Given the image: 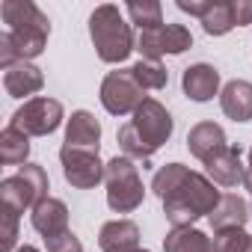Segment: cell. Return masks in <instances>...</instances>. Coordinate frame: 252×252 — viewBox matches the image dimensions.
<instances>
[{
	"label": "cell",
	"instance_id": "obj_12",
	"mask_svg": "<svg viewBox=\"0 0 252 252\" xmlns=\"http://www.w3.org/2000/svg\"><path fill=\"white\" fill-rule=\"evenodd\" d=\"M30 222L33 228L42 234V237H54V234H63L68 231V208L63 199H42L33 211H30Z\"/></svg>",
	"mask_w": 252,
	"mask_h": 252
},
{
	"label": "cell",
	"instance_id": "obj_15",
	"mask_svg": "<svg viewBox=\"0 0 252 252\" xmlns=\"http://www.w3.org/2000/svg\"><path fill=\"white\" fill-rule=\"evenodd\" d=\"M249 217H252V211L237 193H222L208 220H211L214 234H220V231H228V228H243Z\"/></svg>",
	"mask_w": 252,
	"mask_h": 252
},
{
	"label": "cell",
	"instance_id": "obj_35",
	"mask_svg": "<svg viewBox=\"0 0 252 252\" xmlns=\"http://www.w3.org/2000/svg\"><path fill=\"white\" fill-rule=\"evenodd\" d=\"M249 169H252V149H249Z\"/></svg>",
	"mask_w": 252,
	"mask_h": 252
},
{
	"label": "cell",
	"instance_id": "obj_31",
	"mask_svg": "<svg viewBox=\"0 0 252 252\" xmlns=\"http://www.w3.org/2000/svg\"><path fill=\"white\" fill-rule=\"evenodd\" d=\"M181 12H187V15H196L199 21H202V15L208 12V6H211V0H178L175 3Z\"/></svg>",
	"mask_w": 252,
	"mask_h": 252
},
{
	"label": "cell",
	"instance_id": "obj_6",
	"mask_svg": "<svg viewBox=\"0 0 252 252\" xmlns=\"http://www.w3.org/2000/svg\"><path fill=\"white\" fill-rule=\"evenodd\" d=\"M131 125H134L137 137L143 140V146L149 149V155H155L158 149H163V146L169 143L172 131H175V122H172L169 110H166L158 98H146V101L140 104V110L134 113Z\"/></svg>",
	"mask_w": 252,
	"mask_h": 252
},
{
	"label": "cell",
	"instance_id": "obj_5",
	"mask_svg": "<svg viewBox=\"0 0 252 252\" xmlns=\"http://www.w3.org/2000/svg\"><path fill=\"white\" fill-rule=\"evenodd\" d=\"M63 119H65V113H63V104L57 98L36 95V98L24 101V107H18L12 113L9 125L18 128V131H24L27 137H48L63 125Z\"/></svg>",
	"mask_w": 252,
	"mask_h": 252
},
{
	"label": "cell",
	"instance_id": "obj_2",
	"mask_svg": "<svg viewBox=\"0 0 252 252\" xmlns=\"http://www.w3.org/2000/svg\"><path fill=\"white\" fill-rule=\"evenodd\" d=\"M89 36H92V45H95L98 60L110 63V65L125 63V60L131 57V51L137 48V39H134L131 24L125 21L122 9L113 6V3L95 6V12L89 15Z\"/></svg>",
	"mask_w": 252,
	"mask_h": 252
},
{
	"label": "cell",
	"instance_id": "obj_17",
	"mask_svg": "<svg viewBox=\"0 0 252 252\" xmlns=\"http://www.w3.org/2000/svg\"><path fill=\"white\" fill-rule=\"evenodd\" d=\"M9 36V45L15 51V57L21 63H30L36 57H42L45 45H48V36H51V24H42V27H18V30H6Z\"/></svg>",
	"mask_w": 252,
	"mask_h": 252
},
{
	"label": "cell",
	"instance_id": "obj_4",
	"mask_svg": "<svg viewBox=\"0 0 252 252\" xmlns=\"http://www.w3.org/2000/svg\"><path fill=\"white\" fill-rule=\"evenodd\" d=\"M42 199H48V172L39 163H24L15 175L0 181V202L18 214L33 211Z\"/></svg>",
	"mask_w": 252,
	"mask_h": 252
},
{
	"label": "cell",
	"instance_id": "obj_16",
	"mask_svg": "<svg viewBox=\"0 0 252 252\" xmlns=\"http://www.w3.org/2000/svg\"><path fill=\"white\" fill-rule=\"evenodd\" d=\"M220 107L231 122H252V83L228 80L220 92Z\"/></svg>",
	"mask_w": 252,
	"mask_h": 252
},
{
	"label": "cell",
	"instance_id": "obj_32",
	"mask_svg": "<svg viewBox=\"0 0 252 252\" xmlns=\"http://www.w3.org/2000/svg\"><path fill=\"white\" fill-rule=\"evenodd\" d=\"M243 187L252 193V169H246V178H243Z\"/></svg>",
	"mask_w": 252,
	"mask_h": 252
},
{
	"label": "cell",
	"instance_id": "obj_9",
	"mask_svg": "<svg viewBox=\"0 0 252 252\" xmlns=\"http://www.w3.org/2000/svg\"><path fill=\"white\" fill-rule=\"evenodd\" d=\"M187 149H190V155L196 160L208 163L220 152L228 149V140H225V131L220 128L217 122H199V125H193L190 134H187Z\"/></svg>",
	"mask_w": 252,
	"mask_h": 252
},
{
	"label": "cell",
	"instance_id": "obj_26",
	"mask_svg": "<svg viewBox=\"0 0 252 252\" xmlns=\"http://www.w3.org/2000/svg\"><path fill=\"white\" fill-rule=\"evenodd\" d=\"M137 51L143 54V60L160 63V57H163V27H158V30H140Z\"/></svg>",
	"mask_w": 252,
	"mask_h": 252
},
{
	"label": "cell",
	"instance_id": "obj_1",
	"mask_svg": "<svg viewBox=\"0 0 252 252\" xmlns=\"http://www.w3.org/2000/svg\"><path fill=\"white\" fill-rule=\"evenodd\" d=\"M152 190L163 202V214L172 228H187L199 217H211L222 196L208 175L193 172L184 163L160 166L152 178Z\"/></svg>",
	"mask_w": 252,
	"mask_h": 252
},
{
	"label": "cell",
	"instance_id": "obj_21",
	"mask_svg": "<svg viewBox=\"0 0 252 252\" xmlns=\"http://www.w3.org/2000/svg\"><path fill=\"white\" fill-rule=\"evenodd\" d=\"M30 158V137L12 125H6L0 134V160L6 166H24Z\"/></svg>",
	"mask_w": 252,
	"mask_h": 252
},
{
	"label": "cell",
	"instance_id": "obj_25",
	"mask_svg": "<svg viewBox=\"0 0 252 252\" xmlns=\"http://www.w3.org/2000/svg\"><path fill=\"white\" fill-rule=\"evenodd\" d=\"M187 48H193V36L184 24H163V54H184Z\"/></svg>",
	"mask_w": 252,
	"mask_h": 252
},
{
	"label": "cell",
	"instance_id": "obj_29",
	"mask_svg": "<svg viewBox=\"0 0 252 252\" xmlns=\"http://www.w3.org/2000/svg\"><path fill=\"white\" fill-rule=\"evenodd\" d=\"M45 246H48V252H83V243H80V237L71 228L63 231V234L45 237Z\"/></svg>",
	"mask_w": 252,
	"mask_h": 252
},
{
	"label": "cell",
	"instance_id": "obj_14",
	"mask_svg": "<svg viewBox=\"0 0 252 252\" xmlns=\"http://www.w3.org/2000/svg\"><path fill=\"white\" fill-rule=\"evenodd\" d=\"M240 155H243L240 146H228L225 152H220L214 160L205 163L208 178H211L214 184H220V187H237V184H243L246 166L240 163Z\"/></svg>",
	"mask_w": 252,
	"mask_h": 252
},
{
	"label": "cell",
	"instance_id": "obj_28",
	"mask_svg": "<svg viewBox=\"0 0 252 252\" xmlns=\"http://www.w3.org/2000/svg\"><path fill=\"white\" fill-rule=\"evenodd\" d=\"M18 217L21 214L6 208V205L0 211V220H3V252H18L15 249V243H18Z\"/></svg>",
	"mask_w": 252,
	"mask_h": 252
},
{
	"label": "cell",
	"instance_id": "obj_30",
	"mask_svg": "<svg viewBox=\"0 0 252 252\" xmlns=\"http://www.w3.org/2000/svg\"><path fill=\"white\" fill-rule=\"evenodd\" d=\"M231 18H234V27L252 24V0H231Z\"/></svg>",
	"mask_w": 252,
	"mask_h": 252
},
{
	"label": "cell",
	"instance_id": "obj_10",
	"mask_svg": "<svg viewBox=\"0 0 252 252\" xmlns=\"http://www.w3.org/2000/svg\"><path fill=\"white\" fill-rule=\"evenodd\" d=\"M181 89H184V95H187L190 101L205 104V101H211L214 95L222 92V89H220V71H217L214 65H208V63H196V65L184 68V74H181Z\"/></svg>",
	"mask_w": 252,
	"mask_h": 252
},
{
	"label": "cell",
	"instance_id": "obj_24",
	"mask_svg": "<svg viewBox=\"0 0 252 252\" xmlns=\"http://www.w3.org/2000/svg\"><path fill=\"white\" fill-rule=\"evenodd\" d=\"M128 71H131V77L137 80V86H140L143 92H149V89H163V86L169 83V71H166L160 63L140 60V63H134Z\"/></svg>",
	"mask_w": 252,
	"mask_h": 252
},
{
	"label": "cell",
	"instance_id": "obj_23",
	"mask_svg": "<svg viewBox=\"0 0 252 252\" xmlns=\"http://www.w3.org/2000/svg\"><path fill=\"white\" fill-rule=\"evenodd\" d=\"M128 18L131 24H137L140 30H158L163 27V6L158 0H131L128 3Z\"/></svg>",
	"mask_w": 252,
	"mask_h": 252
},
{
	"label": "cell",
	"instance_id": "obj_3",
	"mask_svg": "<svg viewBox=\"0 0 252 252\" xmlns=\"http://www.w3.org/2000/svg\"><path fill=\"white\" fill-rule=\"evenodd\" d=\"M104 184H107V205L116 214H131L146 199V187H143V178H140V166L131 158H125V155H116L107 163Z\"/></svg>",
	"mask_w": 252,
	"mask_h": 252
},
{
	"label": "cell",
	"instance_id": "obj_27",
	"mask_svg": "<svg viewBox=\"0 0 252 252\" xmlns=\"http://www.w3.org/2000/svg\"><path fill=\"white\" fill-rule=\"evenodd\" d=\"M249 237L252 234H246L243 228H228V231L214 234V246H217V252H246Z\"/></svg>",
	"mask_w": 252,
	"mask_h": 252
},
{
	"label": "cell",
	"instance_id": "obj_33",
	"mask_svg": "<svg viewBox=\"0 0 252 252\" xmlns=\"http://www.w3.org/2000/svg\"><path fill=\"white\" fill-rule=\"evenodd\" d=\"M18 252H42V249H36V246H30V243H24V246H21Z\"/></svg>",
	"mask_w": 252,
	"mask_h": 252
},
{
	"label": "cell",
	"instance_id": "obj_7",
	"mask_svg": "<svg viewBox=\"0 0 252 252\" xmlns=\"http://www.w3.org/2000/svg\"><path fill=\"white\" fill-rule=\"evenodd\" d=\"M101 104L110 116H128V113H137L140 104L146 101L143 89L137 86V80L131 77V71H110L104 80H101Z\"/></svg>",
	"mask_w": 252,
	"mask_h": 252
},
{
	"label": "cell",
	"instance_id": "obj_11",
	"mask_svg": "<svg viewBox=\"0 0 252 252\" xmlns=\"http://www.w3.org/2000/svg\"><path fill=\"white\" fill-rule=\"evenodd\" d=\"M101 252H134L140 249V225L134 220H110L98 231Z\"/></svg>",
	"mask_w": 252,
	"mask_h": 252
},
{
	"label": "cell",
	"instance_id": "obj_18",
	"mask_svg": "<svg viewBox=\"0 0 252 252\" xmlns=\"http://www.w3.org/2000/svg\"><path fill=\"white\" fill-rule=\"evenodd\" d=\"M45 86V74L39 65L33 63H18L9 71H3V89L12 98H24V95H36Z\"/></svg>",
	"mask_w": 252,
	"mask_h": 252
},
{
	"label": "cell",
	"instance_id": "obj_22",
	"mask_svg": "<svg viewBox=\"0 0 252 252\" xmlns=\"http://www.w3.org/2000/svg\"><path fill=\"white\" fill-rule=\"evenodd\" d=\"M202 27L208 36H225L228 30H234V18H231V0H211L208 12L202 15Z\"/></svg>",
	"mask_w": 252,
	"mask_h": 252
},
{
	"label": "cell",
	"instance_id": "obj_13",
	"mask_svg": "<svg viewBox=\"0 0 252 252\" xmlns=\"http://www.w3.org/2000/svg\"><path fill=\"white\" fill-rule=\"evenodd\" d=\"M98 143H101V122L89 110H74L65 125V146L98 152Z\"/></svg>",
	"mask_w": 252,
	"mask_h": 252
},
{
	"label": "cell",
	"instance_id": "obj_8",
	"mask_svg": "<svg viewBox=\"0 0 252 252\" xmlns=\"http://www.w3.org/2000/svg\"><path fill=\"white\" fill-rule=\"evenodd\" d=\"M60 163H63L65 181L77 190H92L95 184L104 181V172H107V163H101L98 152H89V149L63 146L60 149Z\"/></svg>",
	"mask_w": 252,
	"mask_h": 252
},
{
	"label": "cell",
	"instance_id": "obj_34",
	"mask_svg": "<svg viewBox=\"0 0 252 252\" xmlns=\"http://www.w3.org/2000/svg\"><path fill=\"white\" fill-rule=\"evenodd\" d=\"M246 252H252V237H249V246H246Z\"/></svg>",
	"mask_w": 252,
	"mask_h": 252
},
{
	"label": "cell",
	"instance_id": "obj_20",
	"mask_svg": "<svg viewBox=\"0 0 252 252\" xmlns=\"http://www.w3.org/2000/svg\"><path fill=\"white\" fill-rule=\"evenodd\" d=\"M0 15H3V21L9 24V30L51 24L48 15H45L36 3H30V0H3V6H0Z\"/></svg>",
	"mask_w": 252,
	"mask_h": 252
},
{
	"label": "cell",
	"instance_id": "obj_19",
	"mask_svg": "<svg viewBox=\"0 0 252 252\" xmlns=\"http://www.w3.org/2000/svg\"><path fill=\"white\" fill-rule=\"evenodd\" d=\"M163 252H217L214 240L202 231V228H172L163 237Z\"/></svg>",
	"mask_w": 252,
	"mask_h": 252
},
{
	"label": "cell",
	"instance_id": "obj_36",
	"mask_svg": "<svg viewBox=\"0 0 252 252\" xmlns=\"http://www.w3.org/2000/svg\"><path fill=\"white\" fill-rule=\"evenodd\" d=\"M134 252H149V249H134Z\"/></svg>",
	"mask_w": 252,
	"mask_h": 252
}]
</instances>
